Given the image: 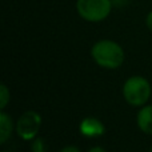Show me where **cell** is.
Segmentation results:
<instances>
[{
	"label": "cell",
	"instance_id": "obj_6",
	"mask_svg": "<svg viewBox=\"0 0 152 152\" xmlns=\"http://www.w3.org/2000/svg\"><path fill=\"white\" fill-rule=\"evenodd\" d=\"M136 123L139 129L145 135H152V105H143L137 112Z\"/></svg>",
	"mask_w": 152,
	"mask_h": 152
},
{
	"label": "cell",
	"instance_id": "obj_5",
	"mask_svg": "<svg viewBox=\"0 0 152 152\" xmlns=\"http://www.w3.org/2000/svg\"><path fill=\"white\" fill-rule=\"evenodd\" d=\"M79 131L86 137H99L104 135L105 126L96 118H86L80 121Z\"/></svg>",
	"mask_w": 152,
	"mask_h": 152
},
{
	"label": "cell",
	"instance_id": "obj_11",
	"mask_svg": "<svg viewBox=\"0 0 152 152\" xmlns=\"http://www.w3.org/2000/svg\"><path fill=\"white\" fill-rule=\"evenodd\" d=\"M59 152H81L80 150H79L76 145H67V147L61 148Z\"/></svg>",
	"mask_w": 152,
	"mask_h": 152
},
{
	"label": "cell",
	"instance_id": "obj_12",
	"mask_svg": "<svg viewBox=\"0 0 152 152\" xmlns=\"http://www.w3.org/2000/svg\"><path fill=\"white\" fill-rule=\"evenodd\" d=\"M88 152H107V150H104L103 147H99V145H96V147H92Z\"/></svg>",
	"mask_w": 152,
	"mask_h": 152
},
{
	"label": "cell",
	"instance_id": "obj_10",
	"mask_svg": "<svg viewBox=\"0 0 152 152\" xmlns=\"http://www.w3.org/2000/svg\"><path fill=\"white\" fill-rule=\"evenodd\" d=\"M145 26H147V28L152 32V11H150V12L147 13V16H145Z\"/></svg>",
	"mask_w": 152,
	"mask_h": 152
},
{
	"label": "cell",
	"instance_id": "obj_4",
	"mask_svg": "<svg viewBox=\"0 0 152 152\" xmlns=\"http://www.w3.org/2000/svg\"><path fill=\"white\" fill-rule=\"evenodd\" d=\"M42 127V116L36 111H26L19 116L15 123V129L23 140H34Z\"/></svg>",
	"mask_w": 152,
	"mask_h": 152
},
{
	"label": "cell",
	"instance_id": "obj_9",
	"mask_svg": "<svg viewBox=\"0 0 152 152\" xmlns=\"http://www.w3.org/2000/svg\"><path fill=\"white\" fill-rule=\"evenodd\" d=\"M31 151L32 152H45V144L42 137H35L31 143Z\"/></svg>",
	"mask_w": 152,
	"mask_h": 152
},
{
	"label": "cell",
	"instance_id": "obj_1",
	"mask_svg": "<svg viewBox=\"0 0 152 152\" xmlns=\"http://www.w3.org/2000/svg\"><path fill=\"white\" fill-rule=\"evenodd\" d=\"M91 56L99 67L116 69L124 63V50L119 43L110 39L96 42L91 48Z\"/></svg>",
	"mask_w": 152,
	"mask_h": 152
},
{
	"label": "cell",
	"instance_id": "obj_8",
	"mask_svg": "<svg viewBox=\"0 0 152 152\" xmlns=\"http://www.w3.org/2000/svg\"><path fill=\"white\" fill-rule=\"evenodd\" d=\"M11 100V92L5 84L0 86V110H5Z\"/></svg>",
	"mask_w": 152,
	"mask_h": 152
},
{
	"label": "cell",
	"instance_id": "obj_2",
	"mask_svg": "<svg viewBox=\"0 0 152 152\" xmlns=\"http://www.w3.org/2000/svg\"><path fill=\"white\" fill-rule=\"evenodd\" d=\"M151 84L145 77L135 75L128 77L123 84V96L128 104L143 107L151 97Z\"/></svg>",
	"mask_w": 152,
	"mask_h": 152
},
{
	"label": "cell",
	"instance_id": "obj_14",
	"mask_svg": "<svg viewBox=\"0 0 152 152\" xmlns=\"http://www.w3.org/2000/svg\"><path fill=\"white\" fill-rule=\"evenodd\" d=\"M1 152H10V151H1Z\"/></svg>",
	"mask_w": 152,
	"mask_h": 152
},
{
	"label": "cell",
	"instance_id": "obj_3",
	"mask_svg": "<svg viewBox=\"0 0 152 152\" xmlns=\"http://www.w3.org/2000/svg\"><path fill=\"white\" fill-rule=\"evenodd\" d=\"M112 0H76V11L83 20L100 23L111 15Z\"/></svg>",
	"mask_w": 152,
	"mask_h": 152
},
{
	"label": "cell",
	"instance_id": "obj_13",
	"mask_svg": "<svg viewBox=\"0 0 152 152\" xmlns=\"http://www.w3.org/2000/svg\"><path fill=\"white\" fill-rule=\"evenodd\" d=\"M148 152H152V145L150 147V150H148Z\"/></svg>",
	"mask_w": 152,
	"mask_h": 152
},
{
	"label": "cell",
	"instance_id": "obj_7",
	"mask_svg": "<svg viewBox=\"0 0 152 152\" xmlns=\"http://www.w3.org/2000/svg\"><path fill=\"white\" fill-rule=\"evenodd\" d=\"M13 131V120L4 110L0 112V143L5 144Z\"/></svg>",
	"mask_w": 152,
	"mask_h": 152
}]
</instances>
